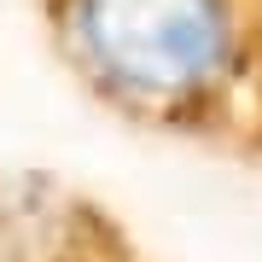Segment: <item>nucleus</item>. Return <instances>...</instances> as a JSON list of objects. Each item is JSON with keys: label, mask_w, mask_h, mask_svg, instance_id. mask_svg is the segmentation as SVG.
I'll return each mask as SVG.
<instances>
[{"label": "nucleus", "mask_w": 262, "mask_h": 262, "mask_svg": "<svg viewBox=\"0 0 262 262\" xmlns=\"http://www.w3.org/2000/svg\"><path fill=\"white\" fill-rule=\"evenodd\" d=\"M70 53L117 105L192 111L245 58L239 0H64Z\"/></svg>", "instance_id": "1"}]
</instances>
